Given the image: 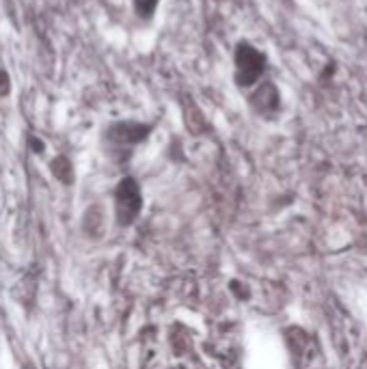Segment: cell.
Listing matches in <instances>:
<instances>
[{"instance_id": "6", "label": "cell", "mask_w": 367, "mask_h": 369, "mask_svg": "<svg viewBox=\"0 0 367 369\" xmlns=\"http://www.w3.org/2000/svg\"><path fill=\"white\" fill-rule=\"evenodd\" d=\"M156 4H158V0H136V9H138V13H142V16H152Z\"/></svg>"}, {"instance_id": "8", "label": "cell", "mask_w": 367, "mask_h": 369, "mask_svg": "<svg viewBox=\"0 0 367 369\" xmlns=\"http://www.w3.org/2000/svg\"><path fill=\"white\" fill-rule=\"evenodd\" d=\"M22 369H35V365H32V363H26Z\"/></svg>"}, {"instance_id": "4", "label": "cell", "mask_w": 367, "mask_h": 369, "mask_svg": "<svg viewBox=\"0 0 367 369\" xmlns=\"http://www.w3.org/2000/svg\"><path fill=\"white\" fill-rule=\"evenodd\" d=\"M50 170L60 184H72L74 182V166H72L70 158H65V156L54 158L52 164H50Z\"/></svg>"}, {"instance_id": "5", "label": "cell", "mask_w": 367, "mask_h": 369, "mask_svg": "<svg viewBox=\"0 0 367 369\" xmlns=\"http://www.w3.org/2000/svg\"><path fill=\"white\" fill-rule=\"evenodd\" d=\"M91 218H93V222H82V227H84L86 234H95V231L102 229V210L100 208H91L89 212H86L84 220H91Z\"/></svg>"}, {"instance_id": "1", "label": "cell", "mask_w": 367, "mask_h": 369, "mask_svg": "<svg viewBox=\"0 0 367 369\" xmlns=\"http://www.w3.org/2000/svg\"><path fill=\"white\" fill-rule=\"evenodd\" d=\"M142 208V196L140 188L132 177H126L124 182H119L117 190H114V214H117V222L128 227L136 220Z\"/></svg>"}, {"instance_id": "3", "label": "cell", "mask_w": 367, "mask_h": 369, "mask_svg": "<svg viewBox=\"0 0 367 369\" xmlns=\"http://www.w3.org/2000/svg\"><path fill=\"white\" fill-rule=\"evenodd\" d=\"M149 132V128L136 126V123H121L110 130V138L121 145H130V142H138L145 138V134Z\"/></svg>"}, {"instance_id": "2", "label": "cell", "mask_w": 367, "mask_h": 369, "mask_svg": "<svg viewBox=\"0 0 367 369\" xmlns=\"http://www.w3.org/2000/svg\"><path fill=\"white\" fill-rule=\"evenodd\" d=\"M262 65H264V56L260 52L248 46H240V50H238V74H240V82L250 84L253 80H257L262 74Z\"/></svg>"}, {"instance_id": "7", "label": "cell", "mask_w": 367, "mask_h": 369, "mask_svg": "<svg viewBox=\"0 0 367 369\" xmlns=\"http://www.w3.org/2000/svg\"><path fill=\"white\" fill-rule=\"evenodd\" d=\"M11 91V82H9V76H6V74L0 70V98H2V95H6Z\"/></svg>"}]
</instances>
